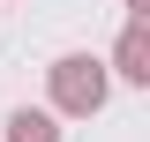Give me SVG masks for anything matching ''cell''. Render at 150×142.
Here are the masks:
<instances>
[{
  "label": "cell",
  "instance_id": "obj_1",
  "mask_svg": "<svg viewBox=\"0 0 150 142\" xmlns=\"http://www.w3.org/2000/svg\"><path fill=\"white\" fill-rule=\"evenodd\" d=\"M98 90H105V82H98V67H90V60H60V97H68L75 112H83V105H98Z\"/></svg>",
  "mask_w": 150,
  "mask_h": 142
},
{
  "label": "cell",
  "instance_id": "obj_3",
  "mask_svg": "<svg viewBox=\"0 0 150 142\" xmlns=\"http://www.w3.org/2000/svg\"><path fill=\"white\" fill-rule=\"evenodd\" d=\"M120 60H128V75H150V67H143V30H128V45H120Z\"/></svg>",
  "mask_w": 150,
  "mask_h": 142
},
{
  "label": "cell",
  "instance_id": "obj_2",
  "mask_svg": "<svg viewBox=\"0 0 150 142\" xmlns=\"http://www.w3.org/2000/svg\"><path fill=\"white\" fill-rule=\"evenodd\" d=\"M15 142H53V120H45V112H15Z\"/></svg>",
  "mask_w": 150,
  "mask_h": 142
}]
</instances>
